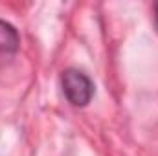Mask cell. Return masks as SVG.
I'll use <instances>...</instances> for the list:
<instances>
[{
    "label": "cell",
    "mask_w": 158,
    "mask_h": 156,
    "mask_svg": "<svg viewBox=\"0 0 158 156\" xmlns=\"http://www.w3.org/2000/svg\"><path fill=\"white\" fill-rule=\"evenodd\" d=\"M19 44H20V39L17 30L9 22L0 20V53H13L17 51Z\"/></svg>",
    "instance_id": "obj_2"
},
{
    "label": "cell",
    "mask_w": 158,
    "mask_h": 156,
    "mask_svg": "<svg viewBox=\"0 0 158 156\" xmlns=\"http://www.w3.org/2000/svg\"><path fill=\"white\" fill-rule=\"evenodd\" d=\"M63 84V92L66 96V99L74 105V107H85L90 103L92 96H94V84L92 81L86 77L83 72L79 70H66L61 77Z\"/></svg>",
    "instance_id": "obj_1"
}]
</instances>
